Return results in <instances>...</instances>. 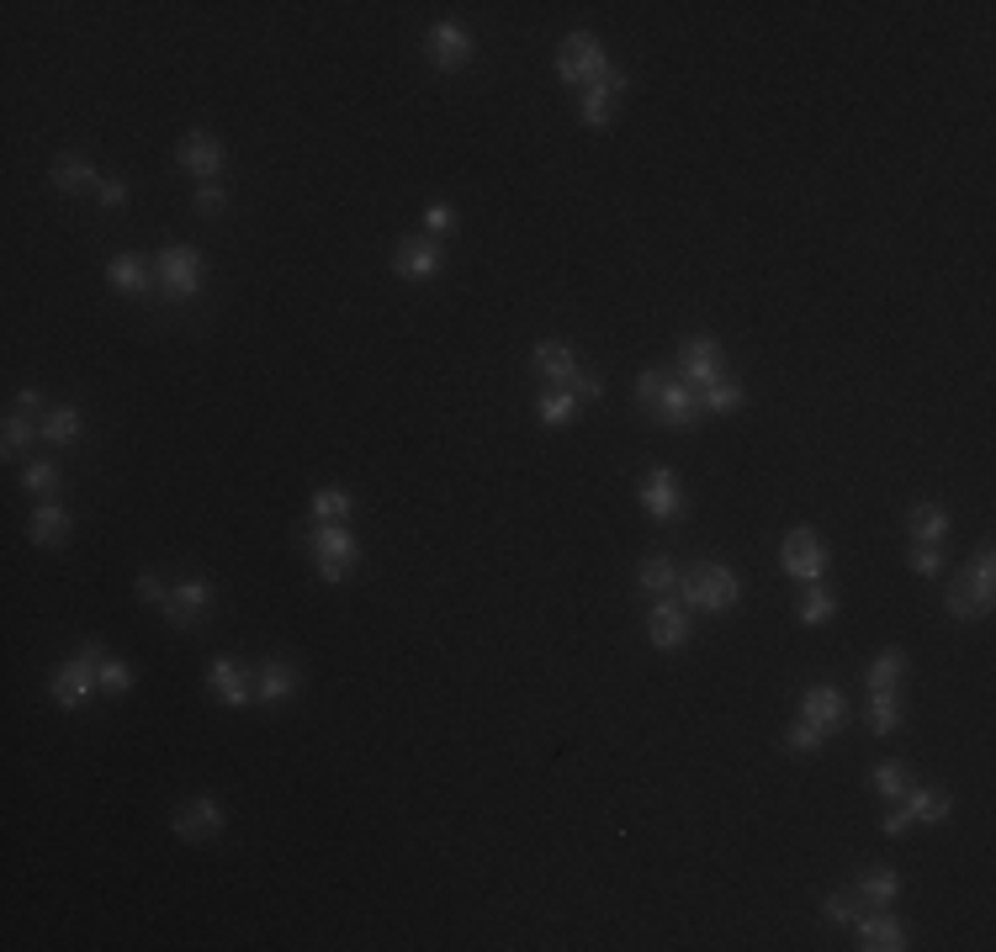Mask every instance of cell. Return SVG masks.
I'll use <instances>...</instances> for the list:
<instances>
[{
  "label": "cell",
  "mask_w": 996,
  "mask_h": 952,
  "mask_svg": "<svg viewBox=\"0 0 996 952\" xmlns=\"http://www.w3.org/2000/svg\"><path fill=\"white\" fill-rule=\"evenodd\" d=\"M906 567L917 571V577H938L944 571V556H938V546H912V561Z\"/></svg>",
  "instance_id": "bcb514c9"
},
{
  "label": "cell",
  "mask_w": 996,
  "mask_h": 952,
  "mask_svg": "<svg viewBox=\"0 0 996 952\" xmlns=\"http://www.w3.org/2000/svg\"><path fill=\"white\" fill-rule=\"evenodd\" d=\"M22 487L32 493V498H59V493H64V472H59L53 461H27Z\"/></svg>",
  "instance_id": "f546056e"
},
{
  "label": "cell",
  "mask_w": 996,
  "mask_h": 952,
  "mask_svg": "<svg viewBox=\"0 0 996 952\" xmlns=\"http://www.w3.org/2000/svg\"><path fill=\"white\" fill-rule=\"evenodd\" d=\"M160 614L171 619L175 630H196L202 619L213 614V582H202V577H192V582H181V588H171V593H165V603H160Z\"/></svg>",
  "instance_id": "4fadbf2b"
},
{
  "label": "cell",
  "mask_w": 996,
  "mask_h": 952,
  "mask_svg": "<svg viewBox=\"0 0 996 952\" xmlns=\"http://www.w3.org/2000/svg\"><path fill=\"white\" fill-rule=\"evenodd\" d=\"M308 550H314V571H318V582H345L350 571H356V561H361V540H356V529L350 524H308Z\"/></svg>",
  "instance_id": "3957f363"
},
{
  "label": "cell",
  "mask_w": 996,
  "mask_h": 952,
  "mask_svg": "<svg viewBox=\"0 0 996 952\" xmlns=\"http://www.w3.org/2000/svg\"><path fill=\"white\" fill-rule=\"evenodd\" d=\"M202 689L213 693L218 704H228V710H244V704H255V672H244L234 656H218V662L207 666Z\"/></svg>",
  "instance_id": "5bb4252c"
},
{
  "label": "cell",
  "mask_w": 996,
  "mask_h": 952,
  "mask_svg": "<svg viewBox=\"0 0 996 952\" xmlns=\"http://www.w3.org/2000/svg\"><path fill=\"white\" fill-rule=\"evenodd\" d=\"M896 725H901V699H896V689L870 693V731H875V736H891Z\"/></svg>",
  "instance_id": "f35d334b"
},
{
  "label": "cell",
  "mask_w": 996,
  "mask_h": 952,
  "mask_svg": "<svg viewBox=\"0 0 996 952\" xmlns=\"http://www.w3.org/2000/svg\"><path fill=\"white\" fill-rule=\"evenodd\" d=\"M742 403H748V392H742V381H731V376L710 381L700 392V413H737Z\"/></svg>",
  "instance_id": "1f68e13d"
},
{
  "label": "cell",
  "mask_w": 996,
  "mask_h": 952,
  "mask_svg": "<svg viewBox=\"0 0 996 952\" xmlns=\"http://www.w3.org/2000/svg\"><path fill=\"white\" fill-rule=\"evenodd\" d=\"M70 529H74V514L59 498H49L43 508H32V519H27V540H32V546H43V550H59L64 540H70Z\"/></svg>",
  "instance_id": "ffe728a7"
},
{
  "label": "cell",
  "mask_w": 996,
  "mask_h": 952,
  "mask_svg": "<svg viewBox=\"0 0 996 952\" xmlns=\"http://www.w3.org/2000/svg\"><path fill=\"white\" fill-rule=\"evenodd\" d=\"M424 234H430V238H451V234H456V207L430 201V207H424Z\"/></svg>",
  "instance_id": "ee69618b"
},
{
  "label": "cell",
  "mask_w": 996,
  "mask_h": 952,
  "mask_svg": "<svg viewBox=\"0 0 996 952\" xmlns=\"http://www.w3.org/2000/svg\"><path fill=\"white\" fill-rule=\"evenodd\" d=\"M138 593H144V603H154V609H160V603H165V593H171V588H165V582H160V577H154V571H144V577H138Z\"/></svg>",
  "instance_id": "681fc988"
},
{
  "label": "cell",
  "mask_w": 996,
  "mask_h": 952,
  "mask_svg": "<svg viewBox=\"0 0 996 952\" xmlns=\"http://www.w3.org/2000/svg\"><path fill=\"white\" fill-rule=\"evenodd\" d=\"M901 809H906V820H912V826H917V820H923V826H944L948 815H954L948 794H938V788H917V784L901 794Z\"/></svg>",
  "instance_id": "cb8c5ba5"
},
{
  "label": "cell",
  "mask_w": 996,
  "mask_h": 952,
  "mask_svg": "<svg viewBox=\"0 0 996 952\" xmlns=\"http://www.w3.org/2000/svg\"><path fill=\"white\" fill-rule=\"evenodd\" d=\"M853 931H859V948L864 952H901L906 948V927L885 910H859L853 915Z\"/></svg>",
  "instance_id": "ac0fdd59"
},
{
  "label": "cell",
  "mask_w": 996,
  "mask_h": 952,
  "mask_svg": "<svg viewBox=\"0 0 996 952\" xmlns=\"http://www.w3.org/2000/svg\"><path fill=\"white\" fill-rule=\"evenodd\" d=\"M38 428H43V439H49V445H59V451H64V445H80V434H85V418H80V407H49Z\"/></svg>",
  "instance_id": "4316f807"
},
{
  "label": "cell",
  "mask_w": 996,
  "mask_h": 952,
  "mask_svg": "<svg viewBox=\"0 0 996 952\" xmlns=\"http://www.w3.org/2000/svg\"><path fill=\"white\" fill-rule=\"evenodd\" d=\"M944 603H948V619H959V624H971V619L992 614V609L975 598V588L965 582V577H954V582H948V598H944Z\"/></svg>",
  "instance_id": "e575fe53"
},
{
  "label": "cell",
  "mask_w": 996,
  "mask_h": 952,
  "mask_svg": "<svg viewBox=\"0 0 996 952\" xmlns=\"http://www.w3.org/2000/svg\"><path fill=\"white\" fill-rule=\"evenodd\" d=\"M297 693V666H287L281 656H266L255 666V704H287Z\"/></svg>",
  "instance_id": "603a6c76"
},
{
  "label": "cell",
  "mask_w": 996,
  "mask_h": 952,
  "mask_svg": "<svg viewBox=\"0 0 996 952\" xmlns=\"http://www.w3.org/2000/svg\"><path fill=\"white\" fill-rule=\"evenodd\" d=\"M626 91H632V74L626 70H609L605 80H594V85L578 95V122H584V127H609V122H615V106L626 101Z\"/></svg>",
  "instance_id": "7c38bea8"
},
{
  "label": "cell",
  "mask_w": 996,
  "mask_h": 952,
  "mask_svg": "<svg viewBox=\"0 0 996 952\" xmlns=\"http://www.w3.org/2000/svg\"><path fill=\"white\" fill-rule=\"evenodd\" d=\"M573 397H578V403H599V397H605V381L594 376V371H584V376L573 381Z\"/></svg>",
  "instance_id": "c3c4849f"
},
{
  "label": "cell",
  "mask_w": 996,
  "mask_h": 952,
  "mask_svg": "<svg viewBox=\"0 0 996 952\" xmlns=\"http://www.w3.org/2000/svg\"><path fill=\"white\" fill-rule=\"evenodd\" d=\"M647 635H653L657 651H679L689 641V609L674 598H657L653 614H647Z\"/></svg>",
  "instance_id": "d6986e66"
},
{
  "label": "cell",
  "mask_w": 996,
  "mask_h": 952,
  "mask_svg": "<svg viewBox=\"0 0 996 952\" xmlns=\"http://www.w3.org/2000/svg\"><path fill=\"white\" fill-rule=\"evenodd\" d=\"M573 413H578V397H573V392H541V403H535V418L546 428H562Z\"/></svg>",
  "instance_id": "ab89813d"
},
{
  "label": "cell",
  "mask_w": 996,
  "mask_h": 952,
  "mask_svg": "<svg viewBox=\"0 0 996 952\" xmlns=\"http://www.w3.org/2000/svg\"><path fill=\"white\" fill-rule=\"evenodd\" d=\"M975 588V598L992 609V593H996V556H992V540H980V550H975V567H971V577H965Z\"/></svg>",
  "instance_id": "8d00e7d4"
},
{
  "label": "cell",
  "mask_w": 996,
  "mask_h": 952,
  "mask_svg": "<svg viewBox=\"0 0 996 952\" xmlns=\"http://www.w3.org/2000/svg\"><path fill=\"white\" fill-rule=\"evenodd\" d=\"M679 598H684V609H695V614H731V609L742 603V582H737L731 567L705 561V567L679 577Z\"/></svg>",
  "instance_id": "7a4b0ae2"
},
{
  "label": "cell",
  "mask_w": 996,
  "mask_h": 952,
  "mask_svg": "<svg viewBox=\"0 0 996 952\" xmlns=\"http://www.w3.org/2000/svg\"><path fill=\"white\" fill-rule=\"evenodd\" d=\"M906 529H912V540H917V546H938V540L948 535V514L938 508V503H917V508H912V519H906Z\"/></svg>",
  "instance_id": "f1b7e54d"
},
{
  "label": "cell",
  "mask_w": 996,
  "mask_h": 952,
  "mask_svg": "<svg viewBox=\"0 0 996 952\" xmlns=\"http://www.w3.org/2000/svg\"><path fill=\"white\" fill-rule=\"evenodd\" d=\"M192 207L202 217H213V213H223V207H228V190L218 186V180H202V186L192 190Z\"/></svg>",
  "instance_id": "f6af8a7d"
},
{
  "label": "cell",
  "mask_w": 996,
  "mask_h": 952,
  "mask_svg": "<svg viewBox=\"0 0 996 952\" xmlns=\"http://www.w3.org/2000/svg\"><path fill=\"white\" fill-rule=\"evenodd\" d=\"M101 641H91L80 656H70V662L53 672V683H49V699L59 704V710H85L91 704V693H101Z\"/></svg>",
  "instance_id": "5b68a950"
},
{
  "label": "cell",
  "mask_w": 996,
  "mask_h": 952,
  "mask_svg": "<svg viewBox=\"0 0 996 952\" xmlns=\"http://www.w3.org/2000/svg\"><path fill=\"white\" fill-rule=\"evenodd\" d=\"M440 265H445V249H440L435 238H403V244L392 249V276H398V281H435Z\"/></svg>",
  "instance_id": "9a60e30c"
},
{
  "label": "cell",
  "mask_w": 996,
  "mask_h": 952,
  "mask_svg": "<svg viewBox=\"0 0 996 952\" xmlns=\"http://www.w3.org/2000/svg\"><path fill=\"white\" fill-rule=\"evenodd\" d=\"M32 439H43V428H32V418H27V413H6V424H0V445H6V455L17 461V455H22Z\"/></svg>",
  "instance_id": "74e56055"
},
{
  "label": "cell",
  "mask_w": 996,
  "mask_h": 952,
  "mask_svg": "<svg viewBox=\"0 0 996 952\" xmlns=\"http://www.w3.org/2000/svg\"><path fill=\"white\" fill-rule=\"evenodd\" d=\"M154 281H160V297L165 302H192L202 281H207V265H202V249L192 244H165L154 255Z\"/></svg>",
  "instance_id": "277c9868"
},
{
  "label": "cell",
  "mask_w": 996,
  "mask_h": 952,
  "mask_svg": "<svg viewBox=\"0 0 996 952\" xmlns=\"http://www.w3.org/2000/svg\"><path fill=\"white\" fill-rule=\"evenodd\" d=\"M17 407H22V413H38V407H43V392H38V386H22V392H17Z\"/></svg>",
  "instance_id": "816d5d0a"
},
{
  "label": "cell",
  "mask_w": 996,
  "mask_h": 952,
  "mask_svg": "<svg viewBox=\"0 0 996 952\" xmlns=\"http://www.w3.org/2000/svg\"><path fill=\"white\" fill-rule=\"evenodd\" d=\"M859 910H870V904H859L853 889H832V894L822 900V915L832 921V927H853V915H859Z\"/></svg>",
  "instance_id": "60d3db41"
},
{
  "label": "cell",
  "mask_w": 996,
  "mask_h": 952,
  "mask_svg": "<svg viewBox=\"0 0 996 952\" xmlns=\"http://www.w3.org/2000/svg\"><path fill=\"white\" fill-rule=\"evenodd\" d=\"M96 201H101V207H106V213H117L122 201H127V180H117V175H101Z\"/></svg>",
  "instance_id": "7dc6e473"
},
{
  "label": "cell",
  "mask_w": 996,
  "mask_h": 952,
  "mask_svg": "<svg viewBox=\"0 0 996 952\" xmlns=\"http://www.w3.org/2000/svg\"><path fill=\"white\" fill-rule=\"evenodd\" d=\"M350 493L345 487H318L314 493V503H308V514H314V524H345L350 519Z\"/></svg>",
  "instance_id": "4dcf8cb0"
},
{
  "label": "cell",
  "mask_w": 996,
  "mask_h": 952,
  "mask_svg": "<svg viewBox=\"0 0 996 952\" xmlns=\"http://www.w3.org/2000/svg\"><path fill=\"white\" fill-rule=\"evenodd\" d=\"M531 371L535 381L546 386V392H573V381L584 376L578 371V355H573V344L567 339H541L531 350Z\"/></svg>",
  "instance_id": "30bf717a"
},
{
  "label": "cell",
  "mask_w": 996,
  "mask_h": 952,
  "mask_svg": "<svg viewBox=\"0 0 996 952\" xmlns=\"http://www.w3.org/2000/svg\"><path fill=\"white\" fill-rule=\"evenodd\" d=\"M424 53H430V64H435L440 74H462L466 64H472L478 43H472V32H466L462 22H435L424 32Z\"/></svg>",
  "instance_id": "8fae6325"
},
{
  "label": "cell",
  "mask_w": 996,
  "mask_h": 952,
  "mask_svg": "<svg viewBox=\"0 0 996 952\" xmlns=\"http://www.w3.org/2000/svg\"><path fill=\"white\" fill-rule=\"evenodd\" d=\"M641 508L653 514V519H679L684 514V487H679V476L668 472V466H653V472L641 476Z\"/></svg>",
  "instance_id": "2e32d148"
},
{
  "label": "cell",
  "mask_w": 996,
  "mask_h": 952,
  "mask_svg": "<svg viewBox=\"0 0 996 952\" xmlns=\"http://www.w3.org/2000/svg\"><path fill=\"white\" fill-rule=\"evenodd\" d=\"M826 546L817 529H790L784 535V546H779V571L784 577H795V582H822L826 577Z\"/></svg>",
  "instance_id": "52a82bcc"
},
{
  "label": "cell",
  "mask_w": 996,
  "mask_h": 952,
  "mask_svg": "<svg viewBox=\"0 0 996 952\" xmlns=\"http://www.w3.org/2000/svg\"><path fill=\"white\" fill-rule=\"evenodd\" d=\"M901 677H906V651H880L875 662H870V672H864V683H870V693H880V689H896Z\"/></svg>",
  "instance_id": "836d02e7"
},
{
  "label": "cell",
  "mask_w": 996,
  "mask_h": 952,
  "mask_svg": "<svg viewBox=\"0 0 996 952\" xmlns=\"http://www.w3.org/2000/svg\"><path fill=\"white\" fill-rule=\"evenodd\" d=\"M853 894H859V904H870V910H891V904L901 900V879L891 868H870V873H859Z\"/></svg>",
  "instance_id": "d4e9b609"
},
{
  "label": "cell",
  "mask_w": 996,
  "mask_h": 952,
  "mask_svg": "<svg viewBox=\"0 0 996 952\" xmlns=\"http://www.w3.org/2000/svg\"><path fill=\"white\" fill-rule=\"evenodd\" d=\"M801 720H811L817 731H838L843 720H849V699L832 689V683H811L801 693Z\"/></svg>",
  "instance_id": "44dd1931"
},
{
  "label": "cell",
  "mask_w": 996,
  "mask_h": 952,
  "mask_svg": "<svg viewBox=\"0 0 996 952\" xmlns=\"http://www.w3.org/2000/svg\"><path fill=\"white\" fill-rule=\"evenodd\" d=\"M101 693H112V699L133 693V666L117 662V656H101Z\"/></svg>",
  "instance_id": "7bdbcfd3"
},
{
  "label": "cell",
  "mask_w": 996,
  "mask_h": 952,
  "mask_svg": "<svg viewBox=\"0 0 996 952\" xmlns=\"http://www.w3.org/2000/svg\"><path fill=\"white\" fill-rule=\"evenodd\" d=\"M175 159H181V169L192 175V180H218L223 175V143L213 138V133H186L181 138V148H175Z\"/></svg>",
  "instance_id": "e0dca14e"
},
{
  "label": "cell",
  "mask_w": 996,
  "mask_h": 952,
  "mask_svg": "<svg viewBox=\"0 0 996 952\" xmlns=\"http://www.w3.org/2000/svg\"><path fill=\"white\" fill-rule=\"evenodd\" d=\"M171 826H175L181 841L202 847V841H218L223 826H228V815H223V805L213 799V794H196V799H186V805H175Z\"/></svg>",
  "instance_id": "9c48e42d"
},
{
  "label": "cell",
  "mask_w": 996,
  "mask_h": 952,
  "mask_svg": "<svg viewBox=\"0 0 996 952\" xmlns=\"http://www.w3.org/2000/svg\"><path fill=\"white\" fill-rule=\"evenodd\" d=\"M106 286L122 291V297H148L154 291V260H138V255H112L106 260Z\"/></svg>",
  "instance_id": "7402d4cb"
},
{
  "label": "cell",
  "mask_w": 996,
  "mask_h": 952,
  "mask_svg": "<svg viewBox=\"0 0 996 952\" xmlns=\"http://www.w3.org/2000/svg\"><path fill=\"white\" fill-rule=\"evenodd\" d=\"M801 624H826V619L838 614V593L832 588H822V582H805V598H801Z\"/></svg>",
  "instance_id": "d590c367"
},
{
  "label": "cell",
  "mask_w": 996,
  "mask_h": 952,
  "mask_svg": "<svg viewBox=\"0 0 996 952\" xmlns=\"http://www.w3.org/2000/svg\"><path fill=\"white\" fill-rule=\"evenodd\" d=\"M822 741H826V731H817L811 720H795V725L784 731V752H795V757H811Z\"/></svg>",
  "instance_id": "b9f144b4"
},
{
  "label": "cell",
  "mask_w": 996,
  "mask_h": 952,
  "mask_svg": "<svg viewBox=\"0 0 996 952\" xmlns=\"http://www.w3.org/2000/svg\"><path fill=\"white\" fill-rule=\"evenodd\" d=\"M53 186L64 190V196H74V190H96L101 175L85 154H59V159H53Z\"/></svg>",
  "instance_id": "484cf974"
},
{
  "label": "cell",
  "mask_w": 996,
  "mask_h": 952,
  "mask_svg": "<svg viewBox=\"0 0 996 952\" xmlns=\"http://www.w3.org/2000/svg\"><path fill=\"white\" fill-rule=\"evenodd\" d=\"M727 376V355H721V344L710 339V333H689L679 344V381L684 386H695V392H705L710 381H721Z\"/></svg>",
  "instance_id": "ba28073f"
},
{
  "label": "cell",
  "mask_w": 996,
  "mask_h": 952,
  "mask_svg": "<svg viewBox=\"0 0 996 952\" xmlns=\"http://www.w3.org/2000/svg\"><path fill=\"white\" fill-rule=\"evenodd\" d=\"M636 403L668 428H689L700 418V392L684 386L679 376H668V371H641V376H636Z\"/></svg>",
  "instance_id": "6da1fadb"
},
{
  "label": "cell",
  "mask_w": 996,
  "mask_h": 952,
  "mask_svg": "<svg viewBox=\"0 0 996 952\" xmlns=\"http://www.w3.org/2000/svg\"><path fill=\"white\" fill-rule=\"evenodd\" d=\"M906 826H912V820H906V809H901V805L880 820V831H885V836H906Z\"/></svg>",
  "instance_id": "f907efd6"
},
{
  "label": "cell",
  "mask_w": 996,
  "mask_h": 952,
  "mask_svg": "<svg viewBox=\"0 0 996 952\" xmlns=\"http://www.w3.org/2000/svg\"><path fill=\"white\" fill-rule=\"evenodd\" d=\"M870 788H875L880 799H901V794L912 788L906 762H875V767H870Z\"/></svg>",
  "instance_id": "d6a6232c"
},
{
  "label": "cell",
  "mask_w": 996,
  "mask_h": 952,
  "mask_svg": "<svg viewBox=\"0 0 996 952\" xmlns=\"http://www.w3.org/2000/svg\"><path fill=\"white\" fill-rule=\"evenodd\" d=\"M557 74L562 85H573V91H588L594 80H605L609 74V53L605 43L594 38V32H567L557 48Z\"/></svg>",
  "instance_id": "8992f818"
},
{
  "label": "cell",
  "mask_w": 996,
  "mask_h": 952,
  "mask_svg": "<svg viewBox=\"0 0 996 952\" xmlns=\"http://www.w3.org/2000/svg\"><path fill=\"white\" fill-rule=\"evenodd\" d=\"M636 582H641V593L647 598H668L674 588H679V567H674L668 556H647L641 571H636Z\"/></svg>",
  "instance_id": "83f0119b"
}]
</instances>
